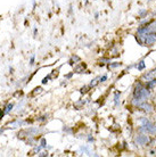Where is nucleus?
Returning <instances> with one entry per match:
<instances>
[{
    "label": "nucleus",
    "instance_id": "1",
    "mask_svg": "<svg viewBox=\"0 0 156 157\" xmlns=\"http://www.w3.org/2000/svg\"><path fill=\"white\" fill-rule=\"evenodd\" d=\"M136 141L138 145H147L149 141V138L147 136H144V134H140L136 138Z\"/></svg>",
    "mask_w": 156,
    "mask_h": 157
},
{
    "label": "nucleus",
    "instance_id": "2",
    "mask_svg": "<svg viewBox=\"0 0 156 157\" xmlns=\"http://www.w3.org/2000/svg\"><path fill=\"white\" fill-rule=\"evenodd\" d=\"M155 86H156V78H150V80H148L147 83H146V88H147L148 90H152V89H154Z\"/></svg>",
    "mask_w": 156,
    "mask_h": 157
},
{
    "label": "nucleus",
    "instance_id": "3",
    "mask_svg": "<svg viewBox=\"0 0 156 157\" xmlns=\"http://www.w3.org/2000/svg\"><path fill=\"white\" fill-rule=\"evenodd\" d=\"M144 67H145V62L144 60H141L140 63L137 65V68L139 70V71H141V70H144Z\"/></svg>",
    "mask_w": 156,
    "mask_h": 157
},
{
    "label": "nucleus",
    "instance_id": "4",
    "mask_svg": "<svg viewBox=\"0 0 156 157\" xmlns=\"http://www.w3.org/2000/svg\"><path fill=\"white\" fill-rule=\"evenodd\" d=\"M121 96V94L120 92H115V98H114V100H115V104L116 105H119V97Z\"/></svg>",
    "mask_w": 156,
    "mask_h": 157
},
{
    "label": "nucleus",
    "instance_id": "5",
    "mask_svg": "<svg viewBox=\"0 0 156 157\" xmlns=\"http://www.w3.org/2000/svg\"><path fill=\"white\" fill-rule=\"evenodd\" d=\"M122 64L121 63H115V64H112V65H111V67H119V66H121Z\"/></svg>",
    "mask_w": 156,
    "mask_h": 157
},
{
    "label": "nucleus",
    "instance_id": "6",
    "mask_svg": "<svg viewBox=\"0 0 156 157\" xmlns=\"http://www.w3.org/2000/svg\"><path fill=\"white\" fill-rule=\"evenodd\" d=\"M106 80H107V75H104L103 78H100V82H105Z\"/></svg>",
    "mask_w": 156,
    "mask_h": 157
}]
</instances>
